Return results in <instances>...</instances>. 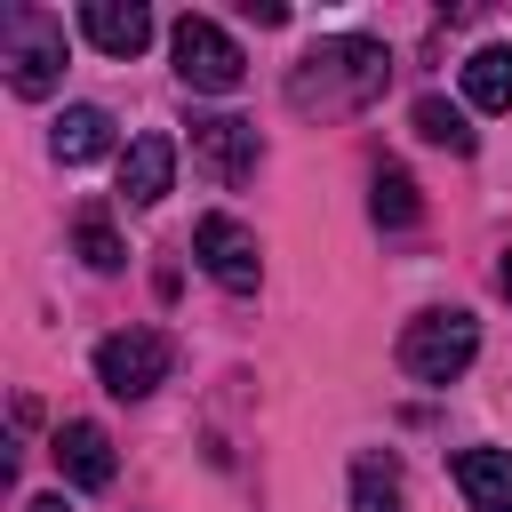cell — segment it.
I'll use <instances>...</instances> for the list:
<instances>
[{
  "mask_svg": "<svg viewBox=\"0 0 512 512\" xmlns=\"http://www.w3.org/2000/svg\"><path fill=\"white\" fill-rule=\"evenodd\" d=\"M384 80H392V48H384V40H368V32H328V40H312V48L296 56V72H288V104L336 120V112L376 104Z\"/></svg>",
  "mask_w": 512,
  "mask_h": 512,
  "instance_id": "6da1fadb",
  "label": "cell"
},
{
  "mask_svg": "<svg viewBox=\"0 0 512 512\" xmlns=\"http://www.w3.org/2000/svg\"><path fill=\"white\" fill-rule=\"evenodd\" d=\"M0 64H8V88H16L24 104L56 96V80H64V16H48V8H8V16H0Z\"/></svg>",
  "mask_w": 512,
  "mask_h": 512,
  "instance_id": "7a4b0ae2",
  "label": "cell"
},
{
  "mask_svg": "<svg viewBox=\"0 0 512 512\" xmlns=\"http://www.w3.org/2000/svg\"><path fill=\"white\" fill-rule=\"evenodd\" d=\"M480 360V320L472 312H416L408 328H400V368L416 376V384H456L464 368Z\"/></svg>",
  "mask_w": 512,
  "mask_h": 512,
  "instance_id": "3957f363",
  "label": "cell"
},
{
  "mask_svg": "<svg viewBox=\"0 0 512 512\" xmlns=\"http://www.w3.org/2000/svg\"><path fill=\"white\" fill-rule=\"evenodd\" d=\"M168 56H176V80L200 88V96H232L248 80V56L216 16H176L168 24Z\"/></svg>",
  "mask_w": 512,
  "mask_h": 512,
  "instance_id": "277c9868",
  "label": "cell"
},
{
  "mask_svg": "<svg viewBox=\"0 0 512 512\" xmlns=\"http://www.w3.org/2000/svg\"><path fill=\"white\" fill-rule=\"evenodd\" d=\"M168 368H176L168 328H120V336L96 344V384H104L112 400H144V392H160Z\"/></svg>",
  "mask_w": 512,
  "mask_h": 512,
  "instance_id": "5b68a950",
  "label": "cell"
},
{
  "mask_svg": "<svg viewBox=\"0 0 512 512\" xmlns=\"http://www.w3.org/2000/svg\"><path fill=\"white\" fill-rule=\"evenodd\" d=\"M192 256H200V272L216 280V288H232V296H248L256 280H264V248H256V232L240 224V216H200L192 224Z\"/></svg>",
  "mask_w": 512,
  "mask_h": 512,
  "instance_id": "8992f818",
  "label": "cell"
},
{
  "mask_svg": "<svg viewBox=\"0 0 512 512\" xmlns=\"http://www.w3.org/2000/svg\"><path fill=\"white\" fill-rule=\"evenodd\" d=\"M192 152L208 160L216 184H248L256 160H264V136L248 120H232V112H208V120H192Z\"/></svg>",
  "mask_w": 512,
  "mask_h": 512,
  "instance_id": "52a82bcc",
  "label": "cell"
},
{
  "mask_svg": "<svg viewBox=\"0 0 512 512\" xmlns=\"http://www.w3.org/2000/svg\"><path fill=\"white\" fill-rule=\"evenodd\" d=\"M48 456H56V472H64L72 488H112V472H120V456H112V432H104V424H88V416L56 424Z\"/></svg>",
  "mask_w": 512,
  "mask_h": 512,
  "instance_id": "ba28073f",
  "label": "cell"
},
{
  "mask_svg": "<svg viewBox=\"0 0 512 512\" xmlns=\"http://www.w3.org/2000/svg\"><path fill=\"white\" fill-rule=\"evenodd\" d=\"M80 32H88V48H104V56H144L152 48V8H136V0H88L80 8Z\"/></svg>",
  "mask_w": 512,
  "mask_h": 512,
  "instance_id": "9c48e42d",
  "label": "cell"
},
{
  "mask_svg": "<svg viewBox=\"0 0 512 512\" xmlns=\"http://www.w3.org/2000/svg\"><path fill=\"white\" fill-rule=\"evenodd\" d=\"M120 192H128V208H160V200L176 192V144H168L160 128L120 152Z\"/></svg>",
  "mask_w": 512,
  "mask_h": 512,
  "instance_id": "30bf717a",
  "label": "cell"
},
{
  "mask_svg": "<svg viewBox=\"0 0 512 512\" xmlns=\"http://www.w3.org/2000/svg\"><path fill=\"white\" fill-rule=\"evenodd\" d=\"M456 488L472 512H512V448H456Z\"/></svg>",
  "mask_w": 512,
  "mask_h": 512,
  "instance_id": "8fae6325",
  "label": "cell"
},
{
  "mask_svg": "<svg viewBox=\"0 0 512 512\" xmlns=\"http://www.w3.org/2000/svg\"><path fill=\"white\" fill-rule=\"evenodd\" d=\"M56 160L64 168H88V160H104L112 152V112L104 104H64V120H56Z\"/></svg>",
  "mask_w": 512,
  "mask_h": 512,
  "instance_id": "7c38bea8",
  "label": "cell"
},
{
  "mask_svg": "<svg viewBox=\"0 0 512 512\" xmlns=\"http://www.w3.org/2000/svg\"><path fill=\"white\" fill-rule=\"evenodd\" d=\"M464 104L472 112H512V48H472L464 56Z\"/></svg>",
  "mask_w": 512,
  "mask_h": 512,
  "instance_id": "4fadbf2b",
  "label": "cell"
},
{
  "mask_svg": "<svg viewBox=\"0 0 512 512\" xmlns=\"http://www.w3.org/2000/svg\"><path fill=\"white\" fill-rule=\"evenodd\" d=\"M352 512H408V488H400L392 456H352Z\"/></svg>",
  "mask_w": 512,
  "mask_h": 512,
  "instance_id": "5bb4252c",
  "label": "cell"
},
{
  "mask_svg": "<svg viewBox=\"0 0 512 512\" xmlns=\"http://www.w3.org/2000/svg\"><path fill=\"white\" fill-rule=\"evenodd\" d=\"M368 216H376L384 232H408V224L424 216V200H416V176H408V168H376V184H368Z\"/></svg>",
  "mask_w": 512,
  "mask_h": 512,
  "instance_id": "9a60e30c",
  "label": "cell"
},
{
  "mask_svg": "<svg viewBox=\"0 0 512 512\" xmlns=\"http://www.w3.org/2000/svg\"><path fill=\"white\" fill-rule=\"evenodd\" d=\"M408 128H416L424 144H440V152H472V120H464V104H448V96H416Z\"/></svg>",
  "mask_w": 512,
  "mask_h": 512,
  "instance_id": "2e32d148",
  "label": "cell"
},
{
  "mask_svg": "<svg viewBox=\"0 0 512 512\" xmlns=\"http://www.w3.org/2000/svg\"><path fill=\"white\" fill-rule=\"evenodd\" d=\"M72 248H80V264H88V272H120V264H128V248H120L112 216H96V208L72 224Z\"/></svg>",
  "mask_w": 512,
  "mask_h": 512,
  "instance_id": "e0dca14e",
  "label": "cell"
},
{
  "mask_svg": "<svg viewBox=\"0 0 512 512\" xmlns=\"http://www.w3.org/2000/svg\"><path fill=\"white\" fill-rule=\"evenodd\" d=\"M24 512H64V496H32V504H24Z\"/></svg>",
  "mask_w": 512,
  "mask_h": 512,
  "instance_id": "ac0fdd59",
  "label": "cell"
},
{
  "mask_svg": "<svg viewBox=\"0 0 512 512\" xmlns=\"http://www.w3.org/2000/svg\"><path fill=\"white\" fill-rule=\"evenodd\" d=\"M496 280H504V296H512V248H504V264H496Z\"/></svg>",
  "mask_w": 512,
  "mask_h": 512,
  "instance_id": "d6986e66",
  "label": "cell"
}]
</instances>
